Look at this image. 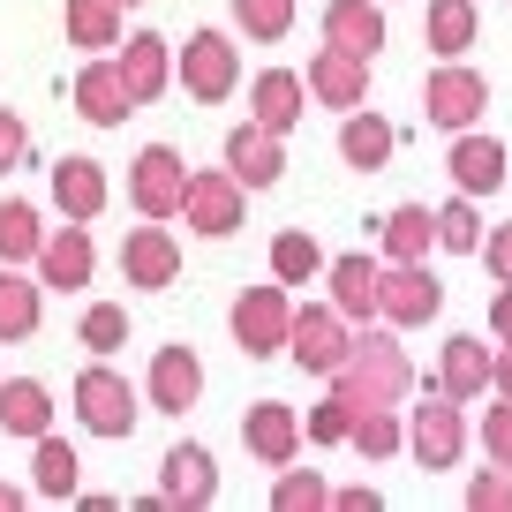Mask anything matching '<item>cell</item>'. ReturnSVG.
<instances>
[{
    "label": "cell",
    "instance_id": "obj_1",
    "mask_svg": "<svg viewBox=\"0 0 512 512\" xmlns=\"http://www.w3.org/2000/svg\"><path fill=\"white\" fill-rule=\"evenodd\" d=\"M332 377L347 384L354 400H377V407H400L407 392H415V362H407V347H400L392 324H362L354 347H347V362H339Z\"/></svg>",
    "mask_w": 512,
    "mask_h": 512
},
{
    "label": "cell",
    "instance_id": "obj_2",
    "mask_svg": "<svg viewBox=\"0 0 512 512\" xmlns=\"http://www.w3.org/2000/svg\"><path fill=\"white\" fill-rule=\"evenodd\" d=\"M482 106H490V76H482V68L445 61V68H430V76H422V121L445 128V136L475 128V121H482Z\"/></svg>",
    "mask_w": 512,
    "mask_h": 512
},
{
    "label": "cell",
    "instance_id": "obj_3",
    "mask_svg": "<svg viewBox=\"0 0 512 512\" xmlns=\"http://www.w3.org/2000/svg\"><path fill=\"white\" fill-rule=\"evenodd\" d=\"M437 309H445V287H437L430 256H422V264H377V324L415 332V324H430Z\"/></svg>",
    "mask_w": 512,
    "mask_h": 512
},
{
    "label": "cell",
    "instance_id": "obj_4",
    "mask_svg": "<svg viewBox=\"0 0 512 512\" xmlns=\"http://www.w3.org/2000/svg\"><path fill=\"white\" fill-rule=\"evenodd\" d=\"M347 347H354V324L339 317L332 302H309V309L287 317V354H294V369H309V377H332V369L347 362Z\"/></svg>",
    "mask_w": 512,
    "mask_h": 512
},
{
    "label": "cell",
    "instance_id": "obj_5",
    "mask_svg": "<svg viewBox=\"0 0 512 512\" xmlns=\"http://www.w3.org/2000/svg\"><path fill=\"white\" fill-rule=\"evenodd\" d=\"M174 83L196 98V106H219V98L241 83L234 38H226V31H189V46H181V61H174Z\"/></svg>",
    "mask_w": 512,
    "mask_h": 512
},
{
    "label": "cell",
    "instance_id": "obj_6",
    "mask_svg": "<svg viewBox=\"0 0 512 512\" xmlns=\"http://www.w3.org/2000/svg\"><path fill=\"white\" fill-rule=\"evenodd\" d=\"M136 415H144V407H136L128 377H121V369H106V354H98V362L76 377V422L91 437H128V430H136Z\"/></svg>",
    "mask_w": 512,
    "mask_h": 512
},
{
    "label": "cell",
    "instance_id": "obj_7",
    "mask_svg": "<svg viewBox=\"0 0 512 512\" xmlns=\"http://www.w3.org/2000/svg\"><path fill=\"white\" fill-rule=\"evenodd\" d=\"M181 189H189V166H181L174 144H144L136 166H128V204L144 219H181Z\"/></svg>",
    "mask_w": 512,
    "mask_h": 512
},
{
    "label": "cell",
    "instance_id": "obj_8",
    "mask_svg": "<svg viewBox=\"0 0 512 512\" xmlns=\"http://www.w3.org/2000/svg\"><path fill=\"white\" fill-rule=\"evenodd\" d=\"M287 317H294V302H287V287L272 279V287L241 294L226 324H234V347L249 354V362H264V354H287Z\"/></svg>",
    "mask_w": 512,
    "mask_h": 512
},
{
    "label": "cell",
    "instance_id": "obj_9",
    "mask_svg": "<svg viewBox=\"0 0 512 512\" xmlns=\"http://www.w3.org/2000/svg\"><path fill=\"white\" fill-rule=\"evenodd\" d=\"M407 452H415L430 475H445V467H460V452H467V415H460V400H422L415 415H407Z\"/></svg>",
    "mask_w": 512,
    "mask_h": 512
},
{
    "label": "cell",
    "instance_id": "obj_10",
    "mask_svg": "<svg viewBox=\"0 0 512 512\" xmlns=\"http://www.w3.org/2000/svg\"><path fill=\"white\" fill-rule=\"evenodd\" d=\"M38 287H53V294H76V287H91V272H98V249H91V226L83 219H68V226H46V241H38Z\"/></svg>",
    "mask_w": 512,
    "mask_h": 512
},
{
    "label": "cell",
    "instance_id": "obj_11",
    "mask_svg": "<svg viewBox=\"0 0 512 512\" xmlns=\"http://www.w3.org/2000/svg\"><path fill=\"white\" fill-rule=\"evenodd\" d=\"M241 196H249V189H241L226 166H211V174H189V189H181V219H189L204 241H226V234L241 226V211H249Z\"/></svg>",
    "mask_w": 512,
    "mask_h": 512
},
{
    "label": "cell",
    "instance_id": "obj_12",
    "mask_svg": "<svg viewBox=\"0 0 512 512\" xmlns=\"http://www.w3.org/2000/svg\"><path fill=\"white\" fill-rule=\"evenodd\" d=\"M302 83H309L317 106H339V113L369 106V61H362V53H347V46H332V38L309 53V76Z\"/></svg>",
    "mask_w": 512,
    "mask_h": 512
},
{
    "label": "cell",
    "instance_id": "obj_13",
    "mask_svg": "<svg viewBox=\"0 0 512 512\" xmlns=\"http://www.w3.org/2000/svg\"><path fill=\"white\" fill-rule=\"evenodd\" d=\"M121 279H128V287H144V294H159V287H174V279H181V241L166 234V219L128 226V241H121Z\"/></svg>",
    "mask_w": 512,
    "mask_h": 512
},
{
    "label": "cell",
    "instance_id": "obj_14",
    "mask_svg": "<svg viewBox=\"0 0 512 512\" xmlns=\"http://www.w3.org/2000/svg\"><path fill=\"white\" fill-rule=\"evenodd\" d=\"M113 68H121V83H128V106H151V98L174 83V46H166L159 31H128V46L113 53Z\"/></svg>",
    "mask_w": 512,
    "mask_h": 512
},
{
    "label": "cell",
    "instance_id": "obj_15",
    "mask_svg": "<svg viewBox=\"0 0 512 512\" xmlns=\"http://www.w3.org/2000/svg\"><path fill=\"white\" fill-rule=\"evenodd\" d=\"M144 392H151L159 415H189V407L204 400V362H196V347H159V354H151Z\"/></svg>",
    "mask_w": 512,
    "mask_h": 512
},
{
    "label": "cell",
    "instance_id": "obj_16",
    "mask_svg": "<svg viewBox=\"0 0 512 512\" xmlns=\"http://www.w3.org/2000/svg\"><path fill=\"white\" fill-rule=\"evenodd\" d=\"M226 174H234L241 189H272V181L287 174V144H279L264 121H241L234 136H226Z\"/></svg>",
    "mask_w": 512,
    "mask_h": 512
},
{
    "label": "cell",
    "instance_id": "obj_17",
    "mask_svg": "<svg viewBox=\"0 0 512 512\" xmlns=\"http://www.w3.org/2000/svg\"><path fill=\"white\" fill-rule=\"evenodd\" d=\"M377 264L384 256L354 249V256H324V287H332V309L347 324H369L377 317Z\"/></svg>",
    "mask_w": 512,
    "mask_h": 512
},
{
    "label": "cell",
    "instance_id": "obj_18",
    "mask_svg": "<svg viewBox=\"0 0 512 512\" xmlns=\"http://www.w3.org/2000/svg\"><path fill=\"white\" fill-rule=\"evenodd\" d=\"M241 445L264 467H287L294 452H302V415H294L287 400H256L249 415H241Z\"/></svg>",
    "mask_w": 512,
    "mask_h": 512
},
{
    "label": "cell",
    "instance_id": "obj_19",
    "mask_svg": "<svg viewBox=\"0 0 512 512\" xmlns=\"http://www.w3.org/2000/svg\"><path fill=\"white\" fill-rule=\"evenodd\" d=\"M76 113H83L91 128H121L128 113H136V106H128V83H121V68H113L106 53H91V61L76 68Z\"/></svg>",
    "mask_w": 512,
    "mask_h": 512
},
{
    "label": "cell",
    "instance_id": "obj_20",
    "mask_svg": "<svg viewBox=\"0 0 512 512\" xmlns=\"http://www.w3.org/2000/svg\"><path fill=\"white\" fill-rule=\"evenodd\" d=\"M437 392L445 400H482L490 392V339H475V332H460V339H445V354H437Z\"/></svg>",
    "mask_w": 512,
    "mask_h": 512
},
{
    "label": "cell",
    "instance_id": "obj_21",
    "mask_svg": "<svg viewBox=\"0 0 512 512\" xmlns=\"http://www.w3.org/2000/svg\"><path fill=\"white\" fill-rule=\"evenodd\" d=\"M302 113H309V83L294 76V68H264V76L249 83V121H264L272 136H287Z\"/></svg>",
    "mask_w": 512,
    "mask_h": 512
},
{
    "label": "cell",
    "instance_id": "obj_22",
    "mask_svg": "<svg viewBox=\"0 0 512 512\" xmlns=\"http://www.w3.org/2000/svg\"><path fill=\"white\" fill-rule=\"evenodd\" d=\"M452 181H460L467 196H490V189H505V144L497 136H482V128H460L452 136Z\"/></svg>",
    "mask_w": 512,
    "mask_h": 512
},
{
    "label": "cell",
    "instance_id": "obj_23",
    "mask_svg": "<svg viewBox=\"0 0 512 512\" xmlns=\"http://www.w3.org/2000/svg\"><path fill=\"white\" fill-rule=\"evenodd\" d=\"M106 166H98V159H76V151H68V159H53V204H61L68 211V219H83V226H91L98 219V211H106Z\"/></svg>",
    "mask_w": 512,
    "mask_h": 512
},
{
    "label": "cell",
    "instance_id": "obj_24",
    "mask_svg": "<svg viewBox=\"0 0 512 512\" xmlns=\"http://www.w3.org/2000/svg\"><path fill=\"white\" fill-rule=\"evenodd\" d=\"M159 497H166V505H211V497H219V467H211V452L204 445H174L166 467H159Z\"/></svg>",
    "mask_w": 512,
    "mask_h": 512
},
{
    "label": "cell",
    "instance_id": "obj_25",
    "mask_svg": "<svg viewBox=\"0 0 512 512\" xmlns=\"http://www.w3.org/2000/svg\"><path fill=\"white\" fill-rule=\"evenodd\" d=\"M324 38L347 53H362V61H377L384 46V0H324Z\"/></svg>",
    "mask_w": 512,
    "mask_h": 512
},
{
    "label": "cell",
    "instance_id": "obj_26",
    "mask_svg": "<svg viewBox=\"0 0 512 512\" xmlns=\"http://www.w3.org/2000/svg\"><path fill=\"white\" fill-rule=\"evenodd\" d=\"M392 144H400V128L384 121V113H362V106H354L347 121H339V159H347L354 174H377V166L392 159Z\"/></svg>",
    "mask_w": 512,
    "mask_h": 512
},
{
    "label": "cell",
    "instance_id": "obj_27",
    "mask_svg": "<svg viewBox=\"0 0 512 512\" xmlns=\"http://www.w3.org/2000/svg\"><path fill=\"white\" fill-rule=\"evenodd\" d=\"M0 430L38 445V437L53 430V392L38 377H8V384H0Z\"/></svg>",
    "mask_w": 512,
    "mask_h": 512
},
{
    "label": "cell",
    "instance_id": "obj_28",
    "mask_svg": "<svg viewBox=\"0 0 512 512\" xmlns=\"http://www.w3.org/2000/svg\"><path fill=\"white\" fill-rule=\"evenodd\" d=\"M377 241H384V264H422L430 241H437V211L430 204H400L392 219L377 226Z\"/></svg>",
    "mask_w": 512,
    "mask_h": 512
},
{
    "label": "cell",
    "instance_id": "obj_29",
    "mask_svg": "<svg viewBox=\"0 0 512 512\" xmlns=\"http://www.w3.org/2000/svg\"><path fill=\"white\" fill-rule=\"evenodd\" d=\"M46 317V287L23 279V264H0V339H31Z\"/></svg>",
    "mask_w": 512,
    "mask_h": 512
},
{
    "label": "cell",
    "instance_id": "obj_30",
    "mask_svg": "<svg viewBox=\"0 0 512 512\" xmlns=\"http://www.w3.org/2000/svg\"><path fill=\"white\" fill-rule=\"evenodd\" d=\"M422 46L437 61H460L475 46V0H430V16H422Z\"/></svg>",
    "mask_w": 512,
    "mask_h": 512
},
{
    "label": "cell",
    "instance_id": "obj_31",
    "mask_svg": "<svg viewBox=\"0 0 512 512\" xmlns=\"http://www.w3.org/2000/svg\"><path fill=\"white\" fill-rule=\"evenodd\" d=\"M347 445L362 452V460H392V452L407 445V422H400V407H377V400H362V407H354V430H347Z\"/></svg>",
    "mask_w": 512,
    "mask_h": 512
},
{
    "label": "cell",
    "instance_id": "obj_32",
    "mask_svg": "<svg viewBox=\"0 0 512 512\" xmlns=\"http://www.w3.org/2000/svg\"><path fill=\"white\" fill-rule=\"evenodd\" d=\"M61 23H68V46H83V53L121 46V8H113V0H68Z\"/></svg>",
    "mask_w": 512,
    "mask_h": 512
},
{
    "label": "cell",
    "instance_id": "obj_33",
    "mask_svg": "<svg viewBox=\"0 0 512 512\" xmlns=\"http://www.w3.org/2000/svg\"><path fill=\"white\" fill-rule=\"evenodd\" d=\"M76 482H83L76 445L46 430V437H38V460H31V490H38V497H76Z\"/></svg>",
    "mask_w": 512,
    "mask_h": 512
},
{
    "label": "cell",
    "instance_id": "obj_34",
    "mask_svg": "<svg viewBox=\"0 0 512 512\" xmlns=\"http://www.w3.org/2000/svg\"><path fill=\"white\" fill-rule=\"evenodd\" d=\"M272 279L279 287H309V279H324V249L309 226H287V234L272 241Z\"/></svg>",
    "mask_w": 512,
    "mask_h": 512
},
{
    "label": "cell",
    "instance_id": "obj_35",
    "mask_svg": "<svg viewBox=\"0 0 512 512\" xmlns=\"http://www.w3.org/2000/svg\"><path fill=\"white\" fill-rule=\"evenodd\" d=\"M38 241H46L38 204H31V196H8V204H0V264H31Z\"/></svg>",
    "mask_w": 512,
    "mask_h": 512
},
{
    "label": "cell",
    "instance_id": "obj_36",
    "mask_svg": "<svg viewBox=\"0 0 512 512\" xmlns=\"http://www.w3.org/2000/svg\"><path fill=\"white\" fill-rule=\"evenodd\" d=\"M437 249H452V256H475L482 249V211H475V196H452V204H437Z\"/></svg>",
    "mask_w": 512,
    "mask_h": 512
},
{
    "label": "cell",
    "instance_id": "obj_37",
    "mask_svg": "<svg viewBox=\"0 0 512 512\" xmlns=\"http://www.w3.org/2000/svg\"><path fill=\"white\" fill-rule=\"evenodd\" d=\"M354 407H362V400H354L347 384L332 377V392H324V400L309 407V445H347V430H354Z\"/></svg>",
    "mask_w": 512,
    "mask_h": 512
},
{
    "label": "cell",
    "instance_id": "obj_38",
    "mask_svg": "<svg viewBox=\"0 0 512 512\" xmlns=\"http://www.w3.org/2000/svg\"><path fill=\"white\" fill-rule=\"evenodd\" d=\"M234 23L256 38V46H272V38L294 31V0H234Z\"/></svg>",
    "mask_w": 512,
    "mask_h": 512
},
{
    "label": "cell",
    "instance_id": "obj_39",
    "mask_svg": "<svg viewBox=\"0 0 512 512\" xmlns=\"http://www.w3.org/2000/svg\"><path fill=\"white\" fill-rule=\"evenodd\" d=\"M324 497H332V490H324V475H317V467H294V460H287V475L272 482V505L279 512H317Z\"/></svg>",
    "mask_w": 512,
    "mask_h": 512
},
{
    "label": "cell",
    "instance_id": "obj_40",
    "mask_svg": "<svg viewBox=\"0 0 512 512\" xmlns=\"http://www.w3.org/2000/svg\"><path fill=\"white\" fill-rule=\"evenodd\" d=\"M83 347H91V354L128 347V309L121 302H91V309H83Z\"/></svg>",
    "mask_w": 512,
    "mask_h": 512
},
{
    "label": "cell",
    "instance_id": "obj_41",
    "mask_svg": "<svg viewBox=\"0 0 512 512\" xmlns=\"http://www.w3.org/2000/svg\"><path fill=\"white\" fill-rule=\"evenodd\" d=\"M467 505L475 512H512V460H490L467 475Z\"/></svg>",
    "mask_w": 512,
    "mask_h": 512
},
{
    "label": "cell",
    "instance_id": "obj_42",
    "mask_svg": "<svg viewBox=\"0 0 512 512\" xmlns=\"http://www.w3.org/2000/svg\"><path fill=\"white\" fill-rule=\"evenodd\" d=\"M475 437H482V452H490V460H512V392H497V407H482Z\"/></svg>",
    "mask_w": 512,
    "mask_h": 512
},
{
    "label": "cell",
    "instance_id": "obj_43",
    "mask_svg": "<svg viewBox=\"0 0 512 512\" xmlns=\"http://www.w3.org/2000/svg\"><path fill=\"white\" fill-rule=\"evenodd\" d=\"M23 159H31V128H23V113H8V106H0V181L16 174Z\"/></svg>",
    "mask_w": 512,
    "mask_h": 512
},
{
    "label": "cell",
    "instance_id": "obj_44",
    "mask_svg": "<svg viewBox=\"0 0 512 512\" xmlns=\"http://www.w3.org/2000/svg\"><path fill=\"white\" fill-rule=\"evenodd\" d=\"M475 256H482V264H490V279H512V226H490Z\"/></svg>",
    "mask_w": 512,
    "mask_h": 512
},
{
    "label": "cell",
    "instance_id": "obj_45",
    "mask_svg": "<svg viewBox=\"0 0 512 512\" xmlns=\"http://www.w3.org/2000/svg\"><path fill=\"white\" fill-rule=\"evenodd\" d=\"M490 332H497V347H512V279H497V294H490Z\"/></svg>",
    "mask_w": 512,
    "mask_h": 512
},
{
    "label": "cell",
    "instance_id": "obj_46",
    "mask_svg": "<svg viewBox=\"0 0 512 512\" xmlns=\"http://www.w3.org/2000/svg\"><path fill=\"white\" fill-rule=\"evenodd\" d=\"M324 505H347V512H377L384 497L369 490V482H347V490H332V497H324Z\"/></svg>",
    "mask_w": 512,
    "mask_h": 512
},
{
    "label": "cell",
    "instance_id": "obj_47",
    "mask_svg": "<svg viewBox=\"0 0 512 512\" xmlns=\"http://www.w3.org/2000/svg\"><path fill=\"white\" fill-rule=\"evenodd\" d=\"M490 392H512V347L490 354Z\"/></svg>",
    "mask_w": 512,
    "mask_h": 512
},
{
    "label": "cell",
    "instance_id": "obj_48",
    "mask_svg": "<svg viewBox=\"0 0 512 512\" xmlns=\"http://www.w3.org/2000/svg\"><path fill=\"white\" fill-rule=\"evenodd\" d=\"M23 505V482H0V512H16Z\"/></svg>",
    "mask_w": 512,
    "mask_h": 512
},
{
    "label": "cell",
    "instance_id": "obj_49",
    "mask_svg": "<svg viewBox=\"0 0 512 512\" xmlns=\"http://www.w3.org/2000/svg\"><path fill=\"white\" fill-rule=\"evenodd\" d=\"M113 8H136V0H113Z\"/></svg>",
    "mask_w": 512,
    "mask_h": 512
}]
</instances>
